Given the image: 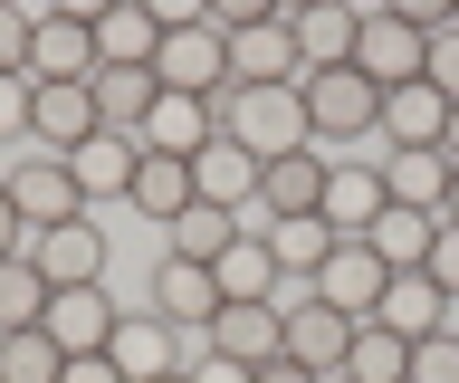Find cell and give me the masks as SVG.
Returning <instances> with one entry per match:
<instances>
[{
    "mask_svg": "<svg viewBox=\"0 0 459 383\" xmlns=\"http://www.w3.org/2000/svg\"><path fill=\"white\" fill-rule=\"evenodd\" d=\"M211 125H221L230 144H249L258 163H278V153H307V96L297 87H221L211 96Z\"/></svg>",
    "mask_w": 459,
    "mask_h": 383,
    "instance_id": "cell-1",
    "label": "cell"
},
{
    "mask_svg": "<svg viewBox=\"0 0 459 383\" xmlns=\"http://www.w3.org/2000/svg\"><path fill=\"white\" fill-rule=\"evenodd\" d=\"M297 96H307V135L316 144H364V135H383V87H373L354 58L344 67H307Z\"/></svg>",
    "mask_w": 459,
    "mask_h": 383,
    "instance_id": "cell-2",
    "label": "cell"
},
{
    "mask_svg": "<svg viewBox=\"0 0 459 383\" xmlns=\"http://www.w3.org/2000/svg\"><path fill=\"white\" fill-rule=\"evenodd\" d=\"M0 192L20 211V231H57V221H77V173H67V153H10L0 163Z\"/></svg>",
    "mask_w": 459,
    "mask_h": 383,
    "instance_id": "cell-3",
    "label": "cell"
},
{
    "mask_svg": "<svg viewBox=\"0 0 459 383\" xmlns=\"http://www.w3.org/2000/svg\"><path fill=\"white\" fill-rule=\"evenodd\" d=\"M153 87H172V96H221L230 87V39L211 30V20L163 30V39H153Z\"/></svg>",
    "mask_w": 459,
    "mask_h": 383,
    "instance_id": "cell-4",
    "label": "cell"
},
{
    "mask_svg": "<svg viewBox=\"0 0 459 383\" xmlns=\"http://www.w3.org/2000/svg\"><path fill=\"white\" fill-rule=\"evenodd\" d=\"M278 317H287V354H297L307 374H344V354H354V317H344V307H325L316 288H287Z\"/></svg>",
    "mask_w": 459,
    "mask_h": 383,
    "instance_id": "cell-5",
    "label": "cell"
},
{
    "mask_svg": "<svg viewBox=\"0 0 459 383\" xmlns=\"http://www.w3.org/2000/svg\"><path fill=\"white\" fill-rule=\"evenodd\" d=\"M86 135H106L86 77H29V144H39V153H77Z\"/></svg>",
    "mask_w": 459,
    "mask_h": 383,
    "instance_id": "cell-6",
    "label": "cell"
},
{
    "mask_svg": "<svg viewBox=\"0 0 459 383\" xmlns=\"http://www.w3.org/2000/svg\"><path fill=\"white\" fill-rule=\"evenodd\" d=\"M48 345L57 354H106L115 345V326H125V307H115V288L96 278V288H48Z\"/></svg>",
    "mask_w": 459,
    "mask_h": 383,
    "instance_id": "cell-7",
    "label": "cell"
},
{
    "mask_svg": "<svg viewBox=\"0 0 459 383\" xmlns=\"http://www.w3.org/2000/svg\"><path fill=\"white\" fill-rule=\"evenodd\" d=\"M29 259H39L48 288H96V278H106V231H96V211L57 221V231H29Z\"/></svg>",
    "mask_w": 459,
    "mask_h": 383,
    "instance_id": "cell-8",
    "label": "cell"
},
{
    "mask_svg": "<svg viewBox=\"0 0 459 383\" xmlns=\"http://www.w3.org/2000/svg\"><path fill=\"white\" fill-rule=\"evenodd\" d=\"M143 307H153V317L172 326V335H201V326L221 317V278H211V268L201 259H153V297H143Z\"/></svg>",
    "mask_w": 459,
    "mask_h": 383,
    "instance_id": "cell-9",
    "label": "cell"
},
{
    "mask_svg": "<svg viewBox=\"0 0 459 383\" xmlns=\"http://www.w3.org/2000/svg\"><path fill=\"white\" fill-rule=\"evenodd\" d=\"M383 278H393V268L373 259L364 239H335V249H325V268H316L307 288L325 297V307H344L354 326H373V307H383Z\"/></svg>",
    "mask_w": 459,
    "mask_h": 383,
    "instance_id": "cell-10",
    "label": "cell"
},
{
    "mask_svg": "<svg viewBox=\"0 0 459 383\" xmlns=\"http://www.w3.org/2000/svg\"><path fill=\"white\" fill-rule=\"evenodd\" d=\"M106 364L125 383H153V374H172V364H192V335H172L153 307H125V326H115V345H106Z\"/></svg>",
    "mask_w": 459,
    "mask_h": 383,
    "instance_id": "cell-11",
    "label": "cell"
},
{
    "mask_svg": "<svg viewBox=\"0 0 459 383\" xmlns=\"http://www.w3.org/2000/svg\"><path fill=\"white\" fill-rule=\"evenodd\" d=\"M325 163H335V153H278V163H258V221H307L316 202H325Z\"/></svg>",
    "mask_w": 459,
    "mask_h": 383,
    "instance_id": "cell-12",
    "label": "cell"
},
{
    "mask_svg": "<svg viewBox=\"0 0 459 383\" xmlns=\"http://www.w3.org/2000/svg\"><path fill=\"white\" fill-rule=\"evenodd\" d=\"M373 173H383V202H402V211H440L450 202V153L440 144H383Z\"/></svg>",
    "mask_w": 459,
    "mask_h": 383,
    "instance_id": "cell-13",
    "label": "cell"
},
{
    "mask_svg": "<svg viewBox=\"0 0 459 383\" xmlns=\"http://www.w3.org/2000/svg\"><path fill=\"white\" fill-rule=\"evenodd\" d=\"M421 39L411 20H393V10H364V30H354V67H364L373 87H402V77H421Z\"/></svg>",
    "mask_w": 459,
    "mask_h": 383,
    "instance_id": "cell-14",
    "label": "cell"
},
{
    "mask_svg": "<svg viewBox=\"0 0 459 383\" xmlns=\"http://www.w3.org/2000/svg\"><path fill=\"white\" fill-rule=\"evenodd\" d=\"M373 211H383V173H373L364 153H354V163L335 153V163H325V202H316V221H325L335 239H364Z\"/></svg>",
    "mask_w": 459,
    "mask_h": 383,
    "instance_id": "cell-15",
    "label": "cell"
},
{
    "mask_svg": "<svg viewBox=\"0 0 459 383\" xmlns=\"http://www.w3.org/2000/svg\"><path fill=\"white\" fill-rule=\"evenodd\" d=\"M211 278H221V307H278L287 297L278 259H268V231H239L221 259H211Z\"/></svg>",
    "mask_w": 459,
    "mask_h": 383,
    "instance_id": "cell-16",
    "label": "cell"
},
{
    "mask_svg": "<svg viewBox=\"0 0 459 383\" xmlns=\"http://www.w3.org/2000/svg\"><path fill=\"white\" fill-rule=\"evenodd\" d=\"M230 87H297V30L287 20L230 30Z\"/></svg>",
    "mask_w": 459,
    "mask_h": 383,
    "instance_id": "cell-17",
    "label": "cell"
},
{
    "mask_svg": "<svg viewBox=\"0 0 459 383\" xmlns=\"http://www.w3.org/2000/svg\"><path fill=\"white\" fill-rule=\"evenodd\" d=\"M459 307L440 288H430L421 268H402V278H383V307H373V326H383V335H402V345H421V335H440V326H450Z\"/></svg>",
    "mask_w": 459,
    "mask_h": 383,
    "instance_id": "cell-18",
    "label": "cell"
},
{
    "mask_svg": "<svg viewBox=\"0 0 459 383\" xmlns=\"http://www.w3.org/2000/svg\"><path fill=\"white\" fill-rule=\"evenodd\" d=\"M134 163H143L134 135H86V144L67 153V173H77V202H86V211H96V202H125V192H134Z\"/></svg>",
    "mask_w": 459,
    "mask_h": 383,
    "instance_id": "cell-19",
    "label": "cell"
},
{
    "mask_svg": "<svg viewBox=\"0 0 459 383\" xmlns=\"http://www.w3.org/2000/svg\"><path fill=\"white\" fill-rule=\"evenodd\" d=\"M201 345H211V354H230V364H249V374H258L268 354H287V317H278V307H221V317L201 326Z\"/></svg>",
    "mask_w": 459,
    "mask_h": 383,
    "instance_id": "cell-20",
    "label": "cell"
},
{
    "mask_svg": "<svg viewBox=\"0 0 459 383\" xmlns=\"http://www.w3.org/2000/svg\"><path fill=\"white\" fill-rule=\"evenodd\" d=\"M192 192H201V202H221V211H249L258 202V153L230 144V135H211V144L192 153Z\"/></svg>",
    "mask_w": 459,
    "mask_h": 383,
    "instance_id": "cell-21",
    "label": "cell"
},
{
    "mask_svg": "<svg viewBox=\"0 0 459 383\" xmlns=\"http://www.w3.org/2000/svg\"><path fill=\"white\" fill-rule=\"evenodd\" d=\"M287 30H297V77H307V67H344V58H354L364 10H354V0H316V10H297Z\"/></svg>",
    "mask_w": 459,
    "mask_h": 383,
    "instance_id": "cell-22",
    "label": "cell"
},
{
    "mask_svg": "<svg viewBox=\"0 0 459 383\" xmlns=\"http://www.w3.org/2000/svg\"><path fill=\"white\" fill-rule=\"evenodd\" d=\"M125 202H134L153 231H163V221H182V211L201 202V192H192V153H143V163H134V192H125Z\"/></svg>",
    "mask_w": 459,
    "mask_h": 383,
    "instance_id": "cell-23",
    "label": "cell"
},
{
    "mask_svg": "<svg viewBox=\"0 0 459 383\" xmlns=\"http://www.w3.org/2000/svg\"><path fill=\"white\" fill-rule=\"evenodd\" d=\"M440 125H450V96L430 87V77L383 87V144H440Z\"/></svg>",
    "mask_w": 459,
    "mask_h": 383,
    "instance_id": "cell-24",
    "label": "cell"
},
{
    "mask_svg": "<svg viewBox=\"0 0 459 383\" xmlns=\"http://www.w3.org/2000/svg\"><path fill=\"white\" fill-rule=\"evenodd\" d=\"M86 96H96V125L106 135H143V116H153V67H96L86 77Z\"/></svg>",
    "mask_w": 459,
    "mask_h": 383,
    "instance_id": "cell-25",
    "label": "cell"
},
{
    "mask_svg": "<svg viewBox=\"0 0 459 383\" xmlns=\"http://www.w3.org/2000/svg\"><path fill=\"white\" fill-rule=\"evenodd\" d=\"M211 135H221V125H211V96H172V87H163L134 144H143V153H201Z\"/></svg>",
    "mask_w": 459,
    "mask_h": 383,
    "instance_id": "cell-26",
    "label": "cell"
},
{
    "mask_svg": "<svg viewBox=\"0 0 459 383\" xmlns=\"http://www.w3.org/2000/svg\"><path fill=\"white\" fill-rule=\"evenodd\" d=\"M430 239H440V211H402V202H383V211H373V231H364V249L402 278V268L430 259Z\"/></svg>",
    "mask_w": 459,
    "mask_h": 383,
    "instance_id": "cell-27",
    "label": "cell"
},
{
    "mask_svg": "<svg viewBox=\"0 0 459 383\" xmlns=\"http://www.w3.org/2000/svg\"><path fill=\"white\" fill-rule=\"evenodd\" d=\"M29 77H96V30H86V20H57V10H39Z\"/></svg>",
    "mask_w": 459,
    "mask_h": 383,
    "instance_id": "cell-28",
    "label": "cell"
},
{
    "mask_svg": "<svg viewBox=\"0 0 459 383\" xmlns=\"http://www.w3.org/2000/svg\"><path fill=\"white\" fill-rule=\"evenodd\" d=\"M239 231H249V211L192 202V211H182V221H163V249H172V259H201V268H211V259H221V249H230V239H239Z\"/></svg>",
    "mask_w": 459,
    "mask_h": 383,
    "instance_id": "cell-29",
    "label": "cell"
},
{
    "mask_svg": "<svg viewBox=\"0 0 459 383\" xmlns=\"http://www.w3.org/2000/svg\"><path fill=\"white\" fill-rule=\"evenodd\" d=\"M258 231H268V259H278V278L287 288H307L316 268H325V249H335V231H325V221H258Z\"/></svg>",
    "mask_w": 459,
    "mask_h": 383,
    "instance_id": "cell-30",
    "label": "cell"
},
{
    "mask_svg": "<svg viewBox=\"0 0 459 383\" xmlns=\"http://www.w3.org/2000/svg\"><path fill=\"white\" fill-rule=\"evenodd\" d=\"M153 39H163V30L143 20L134 0H115L106 20H96V67H153Z\"/></svg>",
    "mask_w": 459,
    "mask_h": 383,
    "instance_id": "cell-31",
    "label": "cell"
},
{
    "mask_svg": "<svg viewBox=\"0 0 459 383\" xmlns=\"http://www.w3.org/2000/svg\"><path fill=\"white\" fill-rule=\"evenodd\" d=\"M67 354L48 345V326H0V383H57Z\"/></svg>",
    "mask_w": 459,
    "mask_h": 383,
    "instance_id": "cell-32",
    "label": "cell"
},
{
    "mask_svg": "<svg viewBox=\"0 0 459 383\" xmlns=\"http://www.w3.org/2000/svg\"><path fill=\"white\" fill-rule=\"evenodd\" d=\"M344 383H411V345H402V335H383V326H354Z\"/></svg>",
    "mask_w": 459,
    "mask_h": 383,
    "instance_id": "cell-33",
    "label": "cell"
},
{
    "mask_svg": "<svg viewBox=\"0 0 459 383\" xmlns=\"http://www.w3.org/2000/svg\"><path fill=\"white\" fill-rule=\"evenodd\" d=\"M39 317H48V278L29 249H10L0 259V326H39Z\"/></svg>",
    "mask_w": 459,
    "mask_h": 383,
    "instance_id": "cell-34",
    "label": "cell"
},
{
    "mask_svg": "<svg viewBox=\"0 0 459 383\" xmlns=\"http://www.w3.org/2000/svg\"><path fill=\"white\" fill-rule=\"evenodd\" d=\"M29 39H39V0H0V77H29Z\"/></svg>",
    "mask_w": 459,
    "mask_h": 383,
    "instance_id": "cell-35",
    "label": "cell"
},
{
    "mask_svg": "<svg viewBox=\"0 0 459 383\" xmlns=\"http://www.w3.org/2000/svg\"><path fill=\"white\" fill-rule=\"evenodd\" d=\"M411 383H459V317L440 326V335H421V345H411Z\"/></svg>",
    "mask_w": 459,
    "mask_h": 383,
    "instance_id": "cell-36",
    "label": "cell"
},
{
    "mask_svg": "<svg viewBox=\"0 0 459 383\" xmlns=\"http://www.w3.org/2000/svg\"><path fill=\"white\" fill-rule=\"evenodd\" d=\"M421 77H430V87H440V96L459 106V20H450V30H430V39H421Z\"/></svg>",
    "mask_w": 459,
    "mask_h": 383,
    "instance_id": "cell-37",
    "label": "cell"
},
{
    "mask_svg": "<svg viewBox=\"0 0 459 383\" xmlns=\"http://www.w3.org/2000/svg\"><path fill=\"white\" fill-rule=\"evenodd\" d=\"M421 278H430V288H440V297H450V307H459V221H440V239H430Z\"/></svg>",
    "mask_w": 459,
    "mask_h": 383,
    "instance_id": "cell-38",
    "label": "cell"
},
{
    "mask_svg": "<svg viewBox=\"0 0 459 383\" xmlns=\"http://www.w3.org/2000/svg\"><path fill=\"white\" fill-rule=\"evenodd\" d=\"M29 144V77H0V153Z\"/></svg>",
    "mask_w": 459,
    "mask_h": 383,
    "instance_id": "cell-39",
    "label": "cell"
},
{
    "mask_svg": "<svg viewBox=\"0 0 459 383\" xmlns=\"http://www.w3.org/2000/svg\"><path fill=\"white\" fill-rule=\"evenodd\" d=\"M258 20H278V0H211V30H258Z\"/></svg>",
    "mask_w": 459,
    "mask_h": 383,
    "instance_id": "cell-40",
    "label": "cell"
},
{
    "mask_svg": "<svg viewBox=\"0 0 459 383\" xmlns=\"http://www.w3.org/2000/svg\"><path fill=\"white\" fill-rule=\"evenodd\" d=\"M192 383H258L249 364H230V354H211V345H192V364H182Z\"/></svg>",
    "mask_w": 459,
    "mask_h": 383,
    "instance_id": "cell-41",
    "label": "cell"
},
{
    "mask_svg": "<svg viewBox=\"0 0 459 383\" xmlns=\"http://www.w3.org/2000/svg\"><path fill=\"white\" fill-rule=\"evenodd\" d=\"M373 10H393V20H411V30H450L459 0H373Z\"/></svg>",
    "mask_w": 459,
    "mask_h": 383,
    "instance_id": "cell-42",
    "label": "cell"
},
{
    "mask_svg": "<svg viewBox=\"0 0 459 383\" xmlns=\"http://www.w3.org/2000/svg\"><path fill=\"white\" fill-rule=\"evenodd\" d=\"M153 30H182V20H211V0H134Z\"/></svg>",
    "mask_w": 459,
    "mask_h": 383,
    "instance_id": "cell-43",
    "label": "cell"
},
{
    "mask_svg": "<svg viewBox=\"0 0 459 383\" xmlns=\"http://www.w3.org/2000/svg\"><path fill=\"white\" fill-rule=\"evenodd\" d=\"M57 383H125V374H115L106 354H67V374H57Z\"/></svg>",
    "mask_w": 459,
    "mask_h": 383,
    "instance_id": "cell-44",
    "label": "cell"
},
{
    "mask_svg": "<svg viewBox=\"0 0 459 383\" xmlns=\"http://www.w3.org/2000/svg\"><path fill=\"white\" fill-rule=\"evenodd\" d=\"M258 383H325V374H307L297 354H268V364H258Z\"/></svg>",
    "mask_w": 459,
    "mask_h": 383,
    "instance_id": "cell-45",
    "label": "cell"
},
{
    "mask_svg": "<svg viewBox=\"0 0 459 383\" xmlns=\"http://www.w3.org/2000/svg\"><path fill=\"white\" fill-rule=\"evenodd\" d=\"M39 10H57V20H86V30H96V20H106L115 0H39Z\"/></svg>",
    "mask_w": 459,
    "mask_h": 383,
    "instance_id": "cell-46",
    "label": "cell"
},
{
    "mask_svg": "<svg viewBox=\"0 0 459 383\" xmlns=\"http://www.w3.org/2000/svg\"><path fill=\"white\" fill-rule=\"evenodd\" d=\"M10 249H29V231H20V211H10V192H0V259Z\"/></svg>",
    "mask_w": 459,
    "mask_h": 383,
    "instance_id": "cell-47",
    "label": "cell"
},
{
    "mask_svg": "<svg viewBox=\"0 0 459 383\" xmlns=\"http://www.w3.org/2000/svg\"><path fill=\"white\" fill-rule=\"evenodd\" d=\"M440 153H450V163H459V106H450V125H440Z\"/></svg>",
    "mask_w": 459,
    "mask_h": 383,
    "instance_id": "cell-48",
    "label": "cell"
},
{
    "mask_svg": "<svg viewBox=\"0 0 459 383\" xmlns=\"http://www.w3.org/2000/svg\"><path fill=\"white\" fill-rule=\"evenodd\" d=\"M440 221H459V163H450V202H440Z\"/></svg>",
    "mask_w": 459,
    "mask_h": 383,
    "instance_id": "cell-49",
    "label": "cell"
},
{
    "mask_svg": "<svg viewBox=\"0 0 459 383\" xmlns=\"http://www.w3.org/2000/svg\"><path fill=\"white\" fill-rule=\"evenodd\" d=\"M297 10H316V0H278V20H297Z\"/></svg>",
    "mask_w": 459,
    "mask_h": 383,
    "instance_id": "cell-50",
    "label": "cell"
},
{
    "mask_svg": "<svg viewBox=\"0 0 459 383\" xmlns=\"http://www.w3.org/2000/svg\"><path fill=\"white\" fill-rule=\"evenodd\" d=\"M153 383H192V374H182V364H172V374H153Z\"/></svg>",
    "mask_w": 459,
    "mask_h": 383,
    "instance_id": "cell-51",
    "label": "cell"
},
{
    "mask_svg": "<svg viewBox=\"0 0 459 383\" xmlns=\"http://www.w3.org/2000/svg\"><path fill=\"white\" fill-rule=\"evenodd\" d=\"M325 383H344V374H325Z\"/></svg>",
    "mask_w": 459,
    "mask_h": 383,
    "instance_id": "cell-52",
    "label": "cell"
},
{
    "mask_svg": "<svg viewBox=\"0 0 459 383\" xmlns=\"http://www.w3.org/2000/svg\"><path fill=\"white\" fill-rule=\"evenodd\" d=\"M450 20H459V10H450Z\"/></svg>",
    "mask_w": 459,
    "mask_h": 383,
    "instance_id": "cell-53",
    "label": "cell"
}]
</instances>
